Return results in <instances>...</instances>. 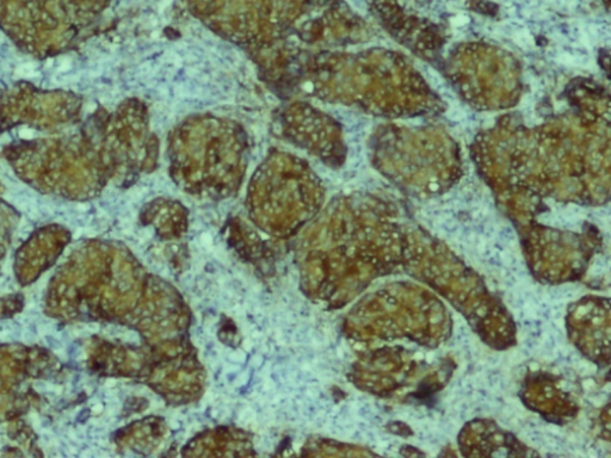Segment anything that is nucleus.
Returning <instances> with one entry per match:
<instances>
[{
    "mask_svg": "<svg viewBox=\"0 0 611 458\" xmlns=\"http://www.w3.org/2000/svg\"><path fill=\"white\" fill-rule=\"evenodd\" d=\"M71 66H72V61L71 59H67V57H64V59H61L59 61V66H57V71L60 73H65L71 69Z\"/></svg>",
    "mask_w": 611,
    "mask_h": 458,
    "instance_id": "f03ea898",
    "label": "nucleus"
},
{
    "mask_svg": "<svg viewBox=\"0 0 611 458\" xmlns=\"http://www.w3.org/2000/svg\"><path fill=\"white\" fill-rule=\"evenodd\" d=\"M16 73L19 74V76H30V78L38 76V72H36V69H35L34 64H25L19 66L18 69H16Z\"/></svg>",
    "mask_w": 611,
    "mask_h": 458,
    "instance_id": "f257e3e1",
    "label": "nucleus"
}]
</instances>
